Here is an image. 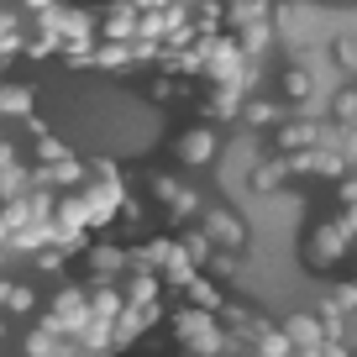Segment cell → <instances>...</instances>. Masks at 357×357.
I'll return each instance as SVG.
<instances>
[{"mask_svg":"<svg viewBox=\"0 0 357 357\" xmlns=\"http://www.w3.org/2000/svg\"><path fill=\"white\" fill-rule=\"evenodd\" d=\"M284 336H289V342L300 347V352H315V347L326 342V326L315 321V315H294V321L284 326Z\"/></svg>","mask_w":357,"mask_h":357,"instance_id":"2","label":"cell"},{"mask_svg":"<svg viewBox=\"0 0 357 357\" xmlns=\"http://www.w3.org/2000/svg\"><path fill=\"white\" fill-rule=\"evenodd\" d=\"M342 205H347V231H357V184L342 190Z\"/></svg>","mask_w":357,"mask_h":357,"instance_id":"3","label":"cell"},{"mask_svg":"<svg viewBox=\"0 0 357 357\" xmlns=\"http://www.w3.org/2000/svg\"><path fill=\"white\" fill-rule=\"evenodd\" d=\"M352 289H357V279H352Z\"/></svg>","mask_w":357,"mask_h":357,"instance_id":"5","label":"cell"},{"mask_svg":"<svg viewBox=\"0 0 357 357\" xmlns=\"http://www.w3.org/2000/svg\"><path fill=\"white\" fill-rule=\"evenodd\" d=\"M336 116H342V121H357V95H342V100H336Z\"/></svg>","mask_w":357,"mask_h":357,"instance_id":"4","label":"cell"},{"mask_svg":"<svg viewBox=\"0 0 357 357\" xmlns=\"http://www.w3.org/2000/svg\"><path fill=\"white\" fill-rule=\"evenodd\" d=\"M347 226H321V231H315V247H310V268H331L336 257L347 252Z\"/></svg>","mask_w":357,"mask_h":357,"instance_id":"1","label":"cell"}]
</instances>
